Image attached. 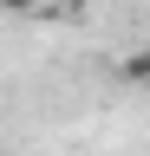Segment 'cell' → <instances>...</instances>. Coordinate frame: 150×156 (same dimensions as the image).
Listing matches in <instances>:
<instances>
[{
  "label": "cell",
  "mask_w": 150,
  "mask_h": 156,
  "mask_svg": "<svg viewBox=\"0 0 150 156\" xmlns=\"http://www.w3.org/2000/svg\"><path fill=\"white\" fill-rule=\"evenodd\" d=\"M124 78H130V85H144V78H150V52H124V65H118Z\"/></svg>",
  "instance_id": "cell-1"
},
{
  "label": "cell",
  "mask_w": 150,
  "mask_h": 156,
  "mask_svg": "<svg viewBox=\"0 0 150 156\" xmlns=\"http://www.w3.org/2000/svg\"><path fill=\"white\" fill-rule=\"evenodd\" d=\"M46 0H0V13H39Z\"/></svg>",
  "instance_id": "cell-2"
}]
</instances>
